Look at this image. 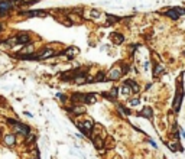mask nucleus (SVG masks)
<instances>
[{
    "label": "nucleus",
    "instance_id": "obj_10",
    "mask_svg": "<svg viewBox=\"0 0 185 159\" xmlns=\"http://www.w3.org/2000/svg\"><path fill=\"white\" fill-rule=\"evenodd\" d=\"M110 38H112V41L114 45H121L123 41H124V36L121 34H119V32H113V34L110 35Z\"/></svg>",
    "mask_w": 185,
    "mask_h": 159
},
{
    "label": "nucleus",
    "instance_id": "obj_16",
    "mask_svg": "<svg viewBox=\"0 0 185 159\" xmlns=\"http://www.w3.org/2000/svg\"><path fill=\"white\" fill-rule=\"evenodd\" d=\"M75 54H78V48H75V46H70V48L64 52V55H67L68 59H73Z\"/></svg>",
    "mask_w": 185,
    "mask_h": 159
},
{
    "label": "nucleus",
    "instance_id": "obj_26",
    "mask_svg": "<svg viewBox=\"0 0 185 159\" xmlns=\"http://www.w3.org/2000/svg\"><path fill=\"white\" fill-rule=\"evenodd\" d=\"M35 140H36V136H35V134H29V136H26L25 143H26V145H31V143H33Z\"/></svg>",
    "mask_w": 185,
    "mask_h": 159
},
{
    "label": "nucleus",
    "instance_id": "obj_25",
    "mask_svg": "<svg viewBox=\"0 0 185 159\" xmlns=\"http://www.w3.org/2000/svg\"><path fill=\"white\" fill-rule=\"evenodd\" d=\"M117 109H119V111H120V113H123L124 116H130V114H132V113H130V110L126 109L124 106H120V104H119V106H117Z\"/></svg>",
    "mask_w": 185,
    "mask_h": 159
},
{
    "label": "nucleus",
    "instance_id": "obj_1",
    "mask_svg": "<svg viewBox=\"0 0 185 159\" xmlns=\"http://www.w3.org/2000/svg\"><path fill=\"white\" fill-rule=\"evenodd\" d=\"M77 127L80 129L81 132L84 134H88L91 136L93 133V129H94V122H93V119H85L84 122H77Z\"/></svg>",
    "mask_w": 185,
    "mask_h": 159
},
{
    "label": "nucleus",
    "instance_id": "obj_5",
    "mask_svg": "<svg viewBox=\"0 0 185 159\" xmlns=\"http://www.w3.org/2000/svg\"><path fill=\"white\" fill-rule=\"evenodd\" d=\"M3 143L6 145V146H15L16 145V134L15 133H7L3 136Z\"/></svg>",
    "mask_w": 185,
    "mask_h": 159
},
{
    "label": "nucleus",
    "instance_id": "obj_28",
    "mask_svg": "<svg viewBox=\"0 0 185 159\" xmlns=\"http://www.w3.org/2000/svg\"><path fill=\"white\" fill-rule=\"evenodd\" d=\"M139 103H140V101H139V99H137V97H135V99L129 100V106H130V107H136Z\"/></svg>",
    "mask_w": 185,
    "mask_h": 159
},
{
    "label": "nucleus",
    "instance_id": "obj_17",
    "mask_svg": "<svg viewBox=\"0 0 185 159\" xmlns=\"http://www.w3.org/2000/svg\"><path fill=\"white\" fill-rule=\"evenodd\" d=\"M96 101H97V94H94V93L85 94V104H94Z\"/></svg>",
    "mask_w": 185,
    "mask_h": 159
},
{
    "label": "nucleus",
    "instance_id": "obj_21",
    "mask_svg": "<svg viewBox=\"0 0 185 159\" xmlns=\"http://www.w3.org/2000/svg\"><path fill=\"white\" fill-rule=\"evenodd\" d=\"M140 116H143V117H148V119H152V117H153L152 109H151V107H143V110L140 111Z\"/></svg>",
    "mask_w": 185,
    "mask_h": 159
},
{
    "label": "nucleus",
    "instance_id": "obj_19",
    "mask_svg": "<svg viewBox=\"0 0 185 159\" xmlns=\"http://www.w3.org/2000/svg\"><path fill=\"white\" fill-rule=\"evenodd\" d=\"M33 54V45L32 43H28V45H25L22 52H20V55H31Z\"/></svg>",
    "mask_w": 185,
    "mask_h": 159
},
{
    "label": "nucleus",
    "instance_id": "obj_32",
    "mask_svg": "<svg viewBox=\"0 0 185 159\" xmlns=\"http://www.w3.org/2000/svg\"><path fill=\"white\" fill-rule=\"evenodd\" d=\"M91 16H93V17H98V16H100V12H97V10H91Z\"/></svg>",
    "mask_w": 185,
    "mask_h": 159
},
{
    "label": "nucleus",
    "instance_id": "obj_34",
    "mask_svg": "<svg viewBox=\"0 0 185 159\" xmlns=\"http://www.w3.org/2000/svg\"><path fill=\"white\" fill-rule=\"evenodd\" d=\"M149 143L152 145L153 148H158V145H156V142H153V140H149Z\"/></svg>",
    "mask_w": 185,
    "mask_h": 159
},
{
    "label": "nucleus",
    "instance_id": "obj_9",
    "mask_svg": "<svg viewBox=\"0 0 185 159\" xmlns=\"http://www.w3.org/2000/svg\"><path fill=\"white\" fill-rule=\"evenodd\" d=\"M20 15H25L28 17H35V16H39V17H45L46 16V12H42V10H32V12H19Z\"/></svg>",
    "mask_w": 185,
    "mask_h": 159
},
{
    "label": "nucleus",
    "instance_id": "obj_7",
    "mask_svg": "<svg viewBox=\"0 0 185 159\" xmlns=\"http://www.w3.org/2000/svg\"><path fill=\"white\" fill-rule=\"evenodd\" d=\"M91 140L94 143V146H96L97 149H101V148H104V139H103V136H98V134H93L91 133Z\"/></svg>",
    "mask_w": 185,
    "mask_h": 159
},
{
    "label": "nucleus",
    "instance_id": "obj_18",
    "mask_svg": "<svg viewBox=\"0 0 185 159\" xmlns=\"http://www.w3.org/2000/svg\"><path fill=\"white\" fill-rule=\"evenodd\" d=\"M126 83L130 85V88H132V93H135V94H137V93L140 91V87H139V84L136 83V81H133V80H127Z\"/></svg>",
    "mask_w": 185,
    "mask_h": 159
},
{
    "label": "nucleus",
    "instance_id": "obj_29",
    "mask_svg": "<svg viewBox=\"0 0 185 159\" xmlns=\"http://www.w3.org/2000/svg\"><path fill=\"white\" fill-rule=\"evenodd\" d=\"M174 10L177 12L179 16H182V15H185V9H182V7H174Z\"/></svg>",
    "mask_w": 185,
    "mask_h": 159
},
{
    "label": "nucleus",
    "instance_id": "obj_31",
    "mask_svg": "<svg viewBox=\"0 0 185 159\" xmlns=\"http://www.w3.org/2000/svg\"><path fill=\"white\" fill-rule=\"evenodd\" d=\"M56 97H58L59 100L67 101V96H65V94H62V93H58V94H56Z\"/></svg>",
    "mask_w": 185,
    "mask_h": 159
},
{
    "label": "nucleus",
    "instance_id": "obj_11",
    "mask_svg": "<svg viewBox=\"0 0 185 159\" xmlns=\"http://www.w3.org/2000/svg\"><path fill=\"white\" fill-rule=\"evenodd\" d=\"M117 94H119V90H117L116 87H113L109 93H103V96H104L106 99H109V100H112V101L117 100Z\"/></svg>",
    "mask_w": 185,
    "mask_h": 159
},
{
    "label": "nucleus",
    "instance_id": "obj_3",
    "mask_svg": "<svg viewBox=\"0 0 185 159\" xmlns=\"http://www.w3.org/2000/svg\"><path fill=\"white\" fill-rule=\"evenodd\" d=\"M13 132L17 134H22V136H29L31 127L28 125H23V123H17L16 126H13Z\"/></svg>",
    "mask_w": 185,
    "mask_h": 159
},
{
    "label": "nucleus",
    "instance_id": "obj_8",
    "mask_svg": "<svg viewBox=\"0 0 185 159\" xmlns=\"http://www.w3.org/2000/svg\"><path fill=\"white\" fill-rule=\"evenodd\" d=\"M71 101H73V104H85V94L74 93L71 96Z\"/></svg>",
    "mask_w": 185,
    "mask_h": 159
},
{
    "label": "nucleus",
    "instance_id": "obj_22",
    "mask_svg": "<svg viewBox=\"0 0 185 159\" xmlns=\"http://www.w3.org/2000/svg\"><path fill=\"white\" fill-rule=\"evenodd\" d=\"M162 72H165V67L163 65H155V68H153V77H159Z\"/></svg>",
    "mask_w": 185,
    "mask_h": 159
},
{
    "label": "nucleus",
    "instance_id": "obj_35",
    "mask_svg": "<svg viewBox=\"0 0 185 159\" xmlns=\"http://www.w3.org/2000/svg\"><path fill=\"white\" fill-rule=\"evenodd\" d=\"M4 1H10V0H0V3H4Z\"/></svg>",
    "mask_w": 185,
    "mask_h": 159
},
{
    "label": "nucleus",
    "instance_id": "obj_6",
    "mask_svg": "<svg viewBox=\"0 0 185 159\" xmlns=\"http://www.w3.org/2000/svg\"><path fill=\"white\" fill-rule=\"evenodd\" d=\"M121 75H123V72H121L120 68H113V69H110V72L107 74V80L116 81V80L121 78Z\"/></svg>",
    "mask_w": 185,
    "mask_h": 159
},
{
    "label": "nucleus",
    "instance_id": "obj_12",
    "mask_svg": "<svg viewBox=\"0 0 185 159\" xmlns=\"http://www.w3.org/2000/svg\"><path fill=\"white\" fill-rule=\"evenodd\" d=\"M16 39H17V43L19 45H28V42H29V39H31V36L28 34H20V35H17L16 36Z\"/></svg>",
    "mask_w": 185,
    "mask_h": 159
},
{
    "label": "nucleus",
    "instance_id": "obj_23",
    "mask_svg": "<svg viewBox=\"0 0 185 159\" xmlns=\"http://www.w3.org/2000/svg\"><path fill=\"white\" fill-rule=\"evenodd\" d=\"M107 78H106L104 72H98L96 77H94V83H103V81H106Z\"/></svg>",
    "mask_w": 185,
    "mask_h": 159
},
{
    "label": "nucleus",
    "instance_id": "obj_14",
    "mask_svg": "<svg viewBox=\"0 0 185 159\" xmlns=\"http://www.w3.org/2000/svg\"><path fill=\"white\" fill-rule=\"evenodd\" d=\"M54 54H55V52H54L52 48H46L42 54H39V59H48V58H51V57H54Z\"/></svg>",
    "mask_w": 185,
    "mask_h": 159
},
{
    "label": "nucleus",
    "instance_id": "obj_20",
    "mask_svg": "<svg viewBox=\"0 0 185 159\" xmlns=\"http://www.w3.org/2000/svg\"><path fill=\"white\" fill-rule=\"evenodd\" d=\"M120 91H121V94H124V96H129L130 93H132V88H130V85L126 81L121 84V87H120Z\"/></svg>",
    "mask_w": 185,
    "mask_h": 159
},
{
    "label": "nucleus",
    "instance_id": "obj_15",
    "mask_svg": "<svg viewBox=\"0 0 185 159\" xmlns=\"http://www.w3.org/2000/svg\"><path fill=\"white\" fill-rule=\"evenodd\" d=\"M59 77H61V80H62V81H70L71 78L74 80V77H75V71H74V69H71V71L62 72V74H61Z\"/></svg>",
    "mask_w": 185,
    "mask_h": 159
},
{
    "label": "nucleus",
    "instance_id": "obj_2",
    "mask_svg": "<svg viewBox=\"0 0 185 159\" xmlns=\"http://www.w3.org/2000/svg\"><path fill=\"white\" fill-rule=\"evenodd\" d=\"M67 111L75 116H81L87 111V109H85V104H74L73 107H67Z\"/></svg>",
    "mask_w": 185,
    "mask_h": 159
},
{
    "label": "nucleus",
    "instance_id": "obj_24",
    "mask_svg": "<svg viewBox=\"0 0 185 159\" xmlns=\"http://www.w3.org/2000/svg\"><path fill=\"white\" fill-rule=\"evenodd\" d=\"M166 16L172 17L174 20H177L178 17H179V15H178V13H177V12H175V10H174V9H171V10H168V12H166Z\"/></svg>",
    "mask_w": 185,
    "mask_h": 159
},
{
    "label": "nucleus",
    "instance_id": "obj_33",
    "mask_svg": "<svg viewBox=\"0 0 185 159\" xmlns=\"http://www.w3.org/2000/svg\"><path fill=\"white\" fill-rule=\"evenodd\" d=\"M70 17H71V19H73L74 22H75V20H80V17H77V16H74V15H70Z\"/></svg>",
    "mask_w": 185,
    "mask_h": 159
},
{
    "label": "nucleus",
    "instance_id": "obj_36",
    "mask_svg": "<svg viewBox=\"0 0 185 159\" xmlns=\"http://www.w3.org/2000/svg\"><path fill=\"white\" fill-rule=\"evenodd\" d=\"M0 31H1V26H0Z\"/></svg>",
    "mask_w": 185,
    "mask_h": 159
},
{
    "label": "nucleus",
    "instance_id": "obj_13",
    "mask_svg": "<svg viewBox=\"0 0 185 159\" xmlns=\"http://www.w3.org/2000/svg\"><path fill=\"white\" fill-rule=\"evenodd\" d=\"M12 7V3L10 1H4V3H0V16H4L9 12V9Z\"/></svg>",
    "mask_w": 185,
    "mask_h": 159
},
{
    "label": "nucleus",
    "instance_id": "obj_4",
    "mask_svg": "<svg viewBox=\"0 0 185 159\" xmlns=\"http://www.w3.org/2000/svg\"><path fill=\"white\" fill-rule=\"evenodd\" d=\"M182 97H184V90H182V85H179L178 93H177V97H175V101H174V110H175V113H178V111H179V109H181V104H182Z\"/></svg>",
    "mask_w": 185,
    "mask_h": 159
},
{
    "label": "nucleus",
    "instance_id": "obj_27",
    "mask_svg": "<svg viewBox=\"0 0 185 159\" xmlns=\"http://www.w3.org/2000/svg\"><path fill=\"white\" fill-rule=\"evenodd\" d=\"M107 25H110V23H116L117 20H119V17H116V16H113V15H107Z\"/></svg>",
    "mask_w": 185,
    "mask_h": 159
},
{
    "label": "nucleus",
    "instance_id": "obj_30",
    "mask_svg": "<svg viewBox=\"0 0 185 159\" xmlns=\"http://www.w3.org/2000/svg\"><path fill=\"white\" fill-rule=\"evenodd\" d=\"M6 123H9V125L12 126V127H13V126H16L17 123H19V122H16L15 119H6Z\"/></svg>",
    "mask_w": 185,
    "mask_h": 159
}]
</instances>
